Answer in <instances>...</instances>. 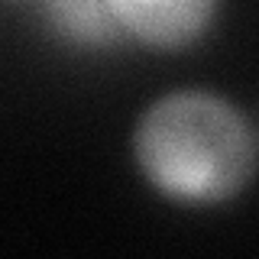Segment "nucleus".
Returning a JSON list of instances; mask_svg holds the SVG:
<instances>
[{
    "label": "nucleus",
    "mask_w": 259,
    "mask_h": 259,
    "mask_svg": "<svg viewBox=\"0 0 259 259\" xmlns=\"http://www.w3.org/2000/svg\"><path fill=\"white\" fill-rule=\"evenodd\" d=\"M146 182L178 204H221L256 168V140L230 101L207 91H172L149 104L133 133Z\"/></svg>",
    "instance_id": "1"
},
{
    "label": "nucleus",
    "mask_w": 259,
    "mask_h": 259,
    "mask_svg": "<svg viewBox=\"0 0 259 259\" xmlns=\"http://www.w3.org/2000/svg\"><path fill=\"white\" fill-rule=\"evenodd\" d=\"M126 36L149 49H185L214 20L217 0H107Z\"/></svg>",
    "instance_id": "2"
},
{
    "label": "nucleus",
    "mask_w": 259,
    "mask_h": 259,
    "mask_svg": "<svg viewBox=\"0 0 259 259\" xmlns=\"http://www.w3.org/2000/svg\"><path fill=\"white\" fill-rule=\"evenodd\" d=\"M46 16L59 36L88 46H110L123 36L107 0H49Z\"/></svg>",
    "instance_id": "3"
}]
</instances>
